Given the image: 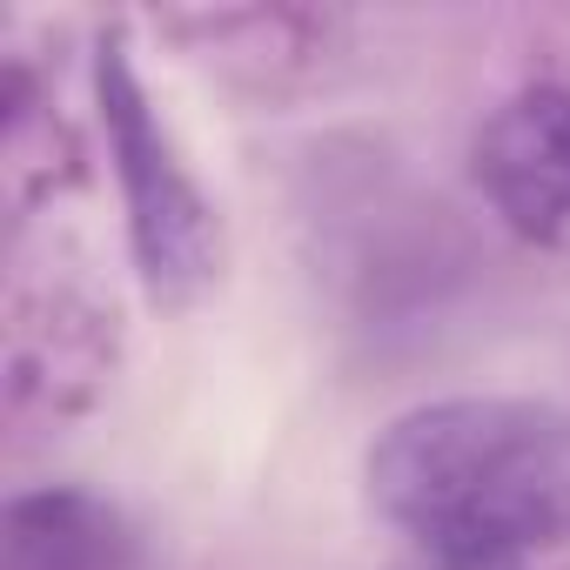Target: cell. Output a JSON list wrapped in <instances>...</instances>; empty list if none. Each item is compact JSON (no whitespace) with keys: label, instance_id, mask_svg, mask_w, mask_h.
<instances>
[{"label":"cell","instance_id":"obj_1","mask_svg":"<svg viewBox=\"0 0 570 570\" xmlns=\"http://www.w3.org/2000/svg\"><path fill=\"white\" fill-rule=\"evenodd\" d=\"M370 503L416 557L503 563L570 537V416L523 396H443L370 443Z\"/></svg>","mask_w":570,"mask_h":570},{"label":"cell","instance_id":"obj_2","mask_svg":"<svg viewBox=\"0 0 570 570\" xmlns=\"http://www.w3.org/2000/svg\"><path fill=\"white\" fill-rule=\"evenodd\" d=\"M95 101H101L115 181H121V208H128L135 268L161 309H181L208 289L222 235H215V208L202 202L195 175L181 168L168 128L155 121L121 35H101V48H95Z\"/></svg>","mask_w":570,"mask_h":570},{"label":"cell","instance_id":"obj_3","mask_svg":"<svg viewBox=\"0 0 570 570\" xmlns=\"http://www.w3.org/2000/svg\"><path fill=\"white\" fill-rule=\"evenodd\" d=\"M470 175L523 242H563L570 235V88L563 81L517 88L476 128Z\"/></svg>","mask_w":570,"mask_h":570},{"label":"cell","instance_id":"obj_4","mask_svg":"<svg viewBox=\"0 0 570 570\" xmlns=\"http://www.w3.org/2000/svg\"><path fill=\"white\" fill-rule=\"evenodd\" d=\"M8 570H135V550L95 497L35 490L8 510Z\"/></svg>","mask_w":570,"mask_h":570},{"label":"cell","instance_id":"obj_5","mask_svg":"<svg viewBox=\"0 0 570 570\" xmlns=\"http://www.w3.org/2000/svg\"><path fill=\"white\" fill-rule=\"evenodd\" d=\"M403 570H503V563H456V557H416Z\"/></svg>","mask_w":570,"mask_h":570}]
</instances>
